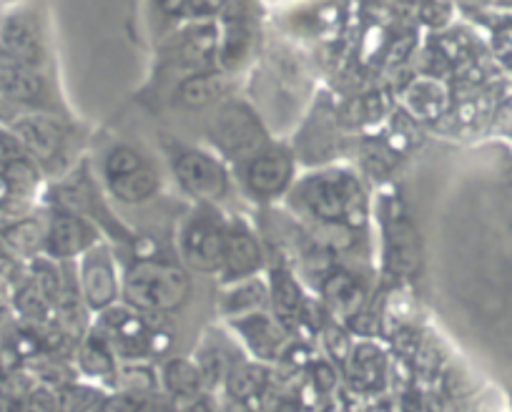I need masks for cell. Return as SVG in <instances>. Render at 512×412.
Listing matches in <instances>:
<instances>
[{
	"label": "cell",
	"instance_id": "34",
	"mask_svg": "<svg viewBox=\"0 0 512 412\" xmlns=\"http://www.w3.org/2000/svg\"><path fill=\"white\" fill-rule=\"evenodd\" d=\"M21 3H26V0H0V6H13V8H18Z\"/></svg>",
	"mask_w": 512,
	"mask_h": 412
},
{
	"label": "cell",
	"instance_id": "17",
	"mask_svg": "<svg viewBox=\"0 0 512 412\" xmlns=\"http://www.w3.org/2000/svg\"><path fill=\"white\" fill-rule=\"evenodd\" d=\"M324 297L332 304L334 312H339L342 317L357 315L359 304H362L364 292L357 282H354L349 274H334L324 284Z\"/></svg>",
	"mask_w": 512,
	"mask_h": 412
},
{
	"label": "cell",
	"instance_id": "29",
	"mask_svg": "<svg viewBox=\"0 0 512 412\" xmlns=\"http://www.w3.org/2000/svg\"><path fill=\"white\" fill-rule=\"evenodd\" d=\"M314 382H317L319 390H332L334 382H337V377H334V372L329 370L327 365H317V370H314Z\"/></svg>",
	"mask_w": 512,
	"mask_h": 412
},
{
	"label": "cell",
	"instance_id": "9",
	"mask_svg": "<svg viewBox=\"0 0 512 412\" xmlns=\"http://www.w3.org/2000/svg\"><path fill=\"white\" fill-rule=\"evenodd\" d=\"M229 234L209 219H194L184 232V257L199 272H214L221 267Z\"/></svg>",
	"mask_w": 512,
	"mask_h": 412
},
{
	"label": "cell",
	"instance_id": "20",
	"mask_svg": "<svg viewBox=\"0 0 512 412\" xmlns=\"http://www.w3.org/2000/svg\"><path fill=\"white\" fill-rule=\"evenodd\" d=\"M384 372L382 352L372 345H362L354 350L352 362H349V377L357 387H374Z\"/></svg>",
	"mask_w": 512,
	"mask_h": 412
},
{
	"label": "cell",
	"instance_id": "8",
	"mask_svg": "<svg viewBox=\"0 0 512 412\" xmlns=\"http://www.w3.org/2000/svg\"><path fill=\"white\" fill-rule=\"evenodd\" d=\"M292 156L282 149H262L256 156H251L246 164V186L254 196H269L282 194L292 181Z\"/></svg>",
	"mask_w": 512,
	"mask_h": 412
},
{
	"label": "cell",
	"instance_id": "14",
	"mask_svg": "<svg viewBox=\"0 0 512 412\" xmlns=\"http://www.w3.org/2000/svg\"><path fill=\"white\" fill-rule=\"evenodd\" d=\"M241 337L246 340V345L251 347V352L259 357H277L282 350V330L274 320H269L267 315H249L246 320L236 322Z\"/></svg>",
	"mask_w": 512,
	"mask_h": 412
},
{
	"label": "cell",
	"instance_id": "25",
	"mask_svg": "<svg viewBox=\"0 0 512 412\" xmlns=\"http://www.w3.org/2000/svg\"><path fill=\"white\" fill-rule=\"evenodd\" d=\"M229 6H231V0H189V3H186L184 16L196 18V21H204V18L221 16Z\"/></svg>",
	"mask_w": 512,
	"mask_h": 412
},
{
	"label": "cell",
	"instance_id": "10",
	"mask_svg": "<svg viewBox=\"0 0 512 412\" xmlns=\"http://www.w3.org/2000/svg\"><path fill=\"white\" fill-rule=\"evenodd\" d=\"M221 16H224V26L219 31V61L226 71H234L251 56L256 36L254 23H251L249 11H244V6H239L234 0H231V6Z\"/></svg>",
	"mask_w": 512,
	"mask_h": 412
},
{
	"label": "cell",
	"instance_id": "3",
	"mask_svg": "<svg viewBox=\"0 0 512 412\" xmlns=\"http://www.w3.org/2000/svg\"><path fill=\"white\" fill-rule=\"evenodd\" d=\"M46 56L41 23L31 11L16 8L0 18V61L31 71H46Z\"/></svg>",
	"mask_w": 512,
	"mask_h": 412
},
{
	"label": "cell",
	"instance_id": "6",
	"mask_svg": "<svg viewBox=\"0 0 512 412\" xmlns=\"http://www.w3.org/2000/svg\"><path fill=\"white\" fill-rule=\"evenodd\" d=\"M174 174L184 191L204 201H216L229 191V176L219 159L196 149H184L174 156Z\"/></svg>",
	"mask_w": 512,
	"mask_h": 412
},
{
	"label": "cell",
	"instance_id": "5",
	"mask_svg": "<svg viewBox=\"0 0 512 412\" xmlns=\"http://www.w3.org/2000/svg\"><path fill=\"white\" fill-rule=\"evenodd\" d=\"M302 199L309 206V212L317 214L322 222L337 224L344 214H352L357 209V201H362V189L349 174H319L304 181Z\"/></svg>",
	"mask_w": 512,
	"mask_h": 412
},
{
	"label": "cell",
	"instance_id": "22",
	"mask_svg": "<svg viewBox=\"0 0 512 412\" xmlns=\"http://www.w3.org/2000/svg\"><path fill=\"white\" fill-rule=\"evenodd\" d=\"M264 380H267V372L259 365H251V362H241L231 370L229 375V390L234 395V400L244 402L246 397L256 395V392L264 387Z\"/></svg>",
	"mask_w": 512,
	"mask_h": 412
},
{
	"label": "cell",
	"instance_id": "7",
	"mask_svg": "<svg viewBox=\"0 0 512 412\" xmlns=\"http://www.w3.org/2000/svg\"><path fill=\"white\" fill-rule=\"evenodd\" d=\"M8 131L16 136L18 144L23 146V151L33 161H48L61 151L63 129L46 111H31V114L13 116L8 121Z\"/></svg>",
	"mask_w": 512,
	"mask_h": 412
},
{
	"label": "cell",
	"instance_id": "32",
	"mask_svg": "<svg viewBox=\"0 0 512 412\" xmlns=\"http://www.w3.org/2000/svg\"><path fill=\"white\" fill-rule=\"evenodd\" d=\"M184 412H211V407L206 405L204 400H201V402H194V405H189V407H186Z\"/></svg>",
	"mask_w": 512,
	"mask_h": 412
},
{
	"label": "cell",
	"instance_id": "23",
	"mask_svg": "<svg viewBox=\"0 0 512 412\" xmlns=\"http://www.w3.org/2000/svg\"><path fill=\"white\" fill-rule=\"evenodd\" d=\"M264 302H267V292L262 284H244L226 297L224 309L229 315H254V309L262 307Z\"/></svg>",
	"mask_w": 512,
	"mask_h": 412
},
{
	"label": "cell",
	"instance_id": "13",
	"mask_svg": "<svg viewBox=\"0 0 512 412\" xmlns=\"http://www.w3.org/2000/svg\"><path fill=\"white\" fill-rule=\"evenodd\" d=\"M259 267H262V249L254 242V237H249L246 232L229 234V237H226L221 269H224L229 277L241 279L254 274Z\"/></svg>",
	"mask_w": 512,
	"mask_h": 412
},
{
	"label": "cell",
	"instance_id": "4",
	"mask_svg": "<svg viewBox=\"0 0 512 412\" xmlns=\"http://www.w3.org/2000/svg\"><path fill=\"white\" fill-rule=\"evenodd\" d=\"M211 139L224 154L234 159H251L264 149V129L254 111L244 103L231 101L216 114L211 126Z\"/></svg>",
	"mask_w": 512,
	"mask_h": 412
},
{
	"label": "cell",
	"instance_id": "11",
	"mask_svg": "<svg viewBox=\"0 0 512 412\" xmlns=\"http://www.w3.org/2000/svg\"><path fill=\"white\" fill-rule=\"evenodd\" d=\"M93 244H96V232L73 214H58L46 229V249L56 259L76 257V254L88 252Z\"/></svg>",
	"mask_w": 512,
	"mask_h": 412
},
{
	"label": "cell",
	"instance_id": "16",
	"mask_svg": "<svg viewBox=\"0 0 512 412\" xmlns=\"http://www.w3.org/2000/svg\"><path fill=\"white\" fill-rule=\"evenodd\" d=\"M226 91V78L224 73L214 71H201L186 78L179 86V103L186 109H201L214 103L221 93Z\"/></svg>",
	"mask_w": 512,
	"mask_h": 412
},
{
	"label": "cell",
	"instance_id": "21",
	"mask_svg": "<svg viewBox=\"0 0 512 412\" xmlns=\"http://www.w3.org/2000/svg\"><path fill=\"white\" fill-rule=\"evenodd\" d=\"M164 380L174 395L191 397L201 387V372L189 360H171L164 370Z\"/></svg>",
	"mask_w": 512,
	"mask_h": 412
},
{
	"label": "cell",
	"instance_id": "28",
	"mask_svg": "<svg viewBox=\"0 0 512 412\" xmlns=\"http://www.w3.org/2000/svg\"><path fill=\"white\" fill-rule=\"evenodd\" d=\"M327 345H329V350H332V355L339 357V360H344V357L349 355V342H347V337H344V332L329 330Z\"/></svg>",
	"mask_w": 512,
	"mask_h": 412
},
{
	"label": "cell",
	"instance_id": "19",
	"mask_svg": "<svg viewBox=\"0 0 512 412\" xmlns=\"http://www.w3.org/2000/svg\"><path fill=\"white\" fill-rule=\"evenodd\" d=\"M272 297H274V307H277L279 322L292 327L294 322H297L299 312H302V292H299L297 282H294L287 272L274 274Z\"/></svg>",
	"mask_w": 512,
	"mask_h": 412
},
{
	"label": "cell",
	"instance_id": "15",
	"mask_svg": "<svg viewBox=\"0 0 512 412\" xmlns=\"http://www.w3.org/2000/svg\"><path fill=\"white\" fill-rule=\"evenodd\" d=\"M407 106L415 116L420 119H437L447 111V103H450V96H447V88L442 86L435 78H417L405 93Z\"/></svg>",
	"mask_w": 512,
	"mask_h": 412
},
{
	"label": "cell",
	"instance_id": "12",
	"mask_svg": "<svg viewBox=\"0 0 512 412\" xmlns=\"http://www.w3.org/2000/svg\"><path fill=\"white\" fill-rule=\"evenodd\" d=\"M83 294L93 309H106L118 294L116 274L106 252H88L83 262Z\"/></svg>",
	"mask_w": 512,
	"mask_h": 412
},
{
	"label": "cell",
	"instance_id": "26",
	"mask_svg": "<svg viewBox=\"0 0 512 412\" xmlns=\"http://www.w3.org/2000/svg\"><path fill=\"white\" fill-rule=\"evenodd\" d=\"M319 239H322L324 244H329L332 249H349L352 247L354 237L349 234L347 227H342V224H332V222H324V227L319 229Z\"/></svg>",
	"mask_w": 512,
	"mask_h": 412
},
{
	"label": "cell",
	"instance_id": "24",
	"mask_svg": "<svg viewBox=\"0 0 512 412\" xmlns=\"http://www.w3.org/2000/svg\"><path fill=\"white\" fill-rule=\"evenodd\" d=\"M81 365L88 375L93 377H108L113 375V360L108 355V350H103L101 342H91L81 350Z\"/></svg>",
	"mask_w": 512,
	"mask_h": 412
},
{
	"label": "cell",
	"instance_id": "33",
	"mask_svg": "<svg viewBox=\"0 0 512 412\" xmlns=\"http://www.w3.org/2000/svg\"><path fill=\"white\" fill-rule=\"evenodd\" d=\"M226 412H251V410L241 400H234L229 407H226Z\"/></svg>",
	"mask_w": 512,
	"mask_h": 412
},
{
	"label": "cell",
	"instance_id": "1",
	"mask_svg": "<svg viewBox=\"0 0 512 412\" xmlns=\"http://www.w3.org/2000/svg\"><path fill=\"white\" fill-rule=\"evenodd\" d=\"M191 282L179 267L164 262H139L123 282L128 304L144 312H171L189 297Z\"/></svg>",
	"mask_w": 512,
	"mask_h": 412
},
{
	"label": "cell",
	"instance_id": "31",
	"mask_svg": "<svg viewBox=\"0 0 512 412\" xmlns=\"http://www.w3.org/2000/svg\"><path fill=\"white\" fill-rule=\"evenodd\" d=\"M31 410L33 412H53V400L46 395V392H36L31 397Z\"/></svg>",
	"mask_w": 512,
	"mask_h": 412
},
{
	"label": "cell",
	"instance_id": "27",
	"mask_svg": "<svg viewBox=\"0 0 512 412\" xmlns=\"http://www.w3.org/2000/svg\"><path fill=\"white\" fill-rule=\"evenodd\" d=\"M139 410H141V400H136L134 392H128V395L111 397V400L103 405L101 412H139Z\"/></svg>",
	"mask_w": 512,
	"mask_h": 412
},
{
	"label": "cell",
	"instance_id": "2",
	"mask_svg": "<svg viewBox=\"0 0 512 412\" xmlns=\"http://www.w3.org/2000/svg\"><path fill=\"white\" fill-rule=\"evenodd\" d=\"M103 176L108 191L123 204H141L159 189V176L141 151L134 146L118 144L103 159Z\"/></svg>",
	"mask_w": 512,
	"mask_h": 412
},
{
	"label": "cell",
	"instance_id": "18",
	"mask_svg": "<svg viewBox=\"0 0 512 412\" xmlns=\"http://www.w3.org/2000/svg\"><path fill=\"white\" fill-rule=\"evenodd\" d=\"M3 244L16 254H36L46 247V229L33 219H13L3 229Z\"/></svg>",
	"mask_w": 512,
	"mask_h": 412
},
{
	"label": "cell",
	"instance_id": "30",
	"mask_svg": "<svg viewBox=\"0 0 512 412\" xmlns=\"http://www.w3.org/2000/svg\"><path fill=\"white\" fill-rule=\"evenodd\" d=\"M154 3L164 16H181V13L186 11V3H189V0H154Z\"/></svg>",
	"mask_w": 512,
	"mask_h": 412
}]
</instances>
